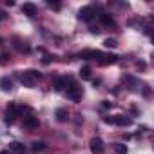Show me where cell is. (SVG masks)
<instances>
[{"instance_id":"6da1fadb","label":"cell","mask_w":154,"mask_h":154,"mask_svg":"<svg viewBox=\"0 0 154 154\" xmlns=\"http://www.w3.org/2000/svg\"><path fill=\"white\" fill-rule=\"evenodd\" d=\"M40 72L38 71H35V69H27V71H18L17 72V78L20 80V84L22 85H26V87H33V85H36V82L40 80Z\"/></svg>"},{"instance_id":"7a4b0ae2","label":"cell","mask_w":154,"mask_h":154,"mask_svg":"<svg viewBox=\"0 0 154 154\" xmlns=\"http://www.w3.org/2000/svg\"><path fill=\"white\" fill-rule=\"evenodd\" d=\"M65 94L72 102H80L82 100V87L74 85V84H69V87H65Z\"/></svg>"},{"instance_id":"3957f363","label":"cell","mask_w":154,"mask_h":154,"mask_svg":"<svg viewBox=\"0 0 154 154\" xmlns=\"http://www.w3.org/2000/svg\"><path fill=\"white\" fill-rule=\"evenodd\" d=\"M78 18L84 22H91L94 18V6H85L78 11Z\"/></svg>"},{"instance_id":"277c9868","label":"cell","mask_w":154,"mask_h":154,"mask_svg":"<svg viewBox=\"0 0 154 154\" xmlns=\"http://www.w3.org/2000/svg\"><path fill=\"white\" fill-rule=\"evenodd\" d=\"M18 111H20V109H18L15 103H9V105H8V109H6V118H4L8 125H11V123L17 120V116H18Z\"/></svg>"},{"instance_id":"5b68a950","label":"cell","mask_w":154,"mask_h":154,"mask_svg":"<svg viewBox=\"0 0 154 154\" xmlns=\"http://www.w3.org/2000/svg\"><path fill=\"white\" fill-rule=\"evenodd\" d=\"M105 122L107 123H116V125H122V127H129L131 123H132V120L129 118V116H114V118H105Z\"/></svg>"},{"instance_id":"8992f818","label":"cell","mask_w":154,"mask_h":154,"mask_svg":"<svg viewBox=\"0 0 154 154\" xmlns=\"http://www.w3.org/2000/svg\"><path fill=\"white\" fill-rule=\"evenodd\" d=\"M103 53L102 51H94V49H85L80 53V58H85V60H102Z\"/></svg>"},{"instance_id":"52a82bcc","label":"cell","mask_w":154,"mask_h":154,"mask_svg":"<svg viewBox=\"0 0 154 154\" xmlns=\"http://www.w3.org/2000/svg\"><path fill=\"white\" fill-rule=\"evenodd\" d=\"M89 147H91V152L93 154H103V141L100 140V138H93L91 141H89Z\"/></svg>"},{"instance_id":"ba28073f","label":"cell","mask_w":154,"mask_h":154,"mask_svg":"<svg viewBox=\"0 0 154 154\" xmlns=\"http://www.w3.org/2000/svg\"><path fill=\"white\" fill-rule=\"evenodd\" d=\"M67 84H69V80L63 78V76H56V78H53V87H54V91H65Z\"/></svg>"},{"instance_id":"9c48e42d","label":"cell","mask_w":154,"mask_h":154,"mask_svg":"<svg viewBox=\"0 0 154 154\" xmlns=\"http://www.w3.org/2000/svg\"><path fill=\"white\" fill-rule=\"evenodd\" d=\"M0 89H2L4 93H9L13 89V80L9 78V76H4V78H0Z\"/></svg>"},{"instance_id":"30bf717a","label":"cell","mask_w":154,"mask_h":154,"mask_svg":"<svg viewBox=\"0 0 154 154\" xmlns=\"http://www.w3.org/2000/svg\"><path fill=\"white\" fill-rule=\"evenodd\" d=\"M22 13L27 15V17H35V15H36V6L31 4V2H27V4L22 6Z\"/></svg>"},{"instance_id":"8fae6325","label":"cell","mask_w":154,"mask_h":154,"mask_svg":"<svg viewBox=\"0 0 154 154\" xmlns=\"http://www.w3.org/2000/svg\"><path fill=\"white\" fill-rule=\"evenodd\" d=\"M38 120L35 118V116H26L24 118V127H27V129H38Z\"/></svg>"},{"instance_id":"7c38bea8","label":"cell","mask_w":154,"mask_h":154,"mask_svg":"<svg viewBox=\"0 0 154 154\" xmlns=\"http://www.w3.org/2000/svg\"><path fill=\"white\" fill-rule=\"evenodd\" d=\"M15 47H17L18 51H22V53H29V51H31V47H29L26 42H22L20 38H15Z\"/></svg>"},{"instance_id":"4fadbf2b","label":"cell","mask_w":154,"mask_h":154,"mask_svg":"<svg viewBox=\"0 0 154 154\" xmlns=\"http://www.w3.org/2000/svg\"><path fill=\"white\" fill-rule=\"evenodd\" d=\"M98 18H100V22H102L103 26H109V27H111V26H114V20H112L107 13H100V15H98Z\"/></svg>"},{"instance_id":"5bb4252c","label":"cell","mask_w":154,"mask_h":154,"mask_svg":"<svg viewBox=\"0 0 154 154\" xmlns=\"http://www.w3.org/2000/svg\"><path fill=\"white\" fill-rule=\"evenodd\" d=\"M102 58H103V60H100V63H103V65H109V63H116V62H118V56H116V54H107V56L103 54Z\"/></svg>"},{"instance_id":"9a60e30c","label":"cell","mask_w":154,"mask_h":154,"mask_svg":"<svg viewBox=\"0 0 154 154\" xmlns=\"http://www.w3.org/2000/svg\"><path fill=\"white\" fill-rule=\"evenodd\" d=\"M80 78H84V80H89L91 78V67L89 65H84L80 69Z\"/></svg>"},{"instance_id":"2e32d148","label":"cell","mask_w":154,"mask_h":154,"mask_svg":"<svg viewBox=\"0 0 154 154\" xmlns=\"http://www.w3.org/2000/svg\"><path fill=\"white\" fill-rule=\"evenodd\" d=\"M67 116H69V114H67V111H65L63 107L56 109V120H58V122H65V120H67Z\"/></svg>"},{"instance_id":"e0dca14e","label":"cell","mask_w":154,"mask_h":154,"mask_svg":"<svg viewBox=\"0 0 154 154\" xmlns=\"http://www.w3.org/2000/svg\"><path fill=\"white\" fill-rule=\"evenodd\" d=\"M44 149H45V143L44 141H33L31 143V150L33 152H42Z\"/></svg>"},{"instance_id":"ac0fdd59","label":"cell","mask_w":154,"mask_h":154,"mask_svg":"<svg viewBox=\"0 0 154 154\" xmlns=\"http://www.w3.org/2000/svg\"><path fill=\"white\" fill-rule=\"evenodd\" d=\"M114 154H127V145H123V143H114Z\"/></svg>"},{"instance_id":"d6986e66","label":"cell","mask_w":154,"mask_h":154,"mask_svg":"<svg viewBox=\"0 0 154 154\" xmlns=\"http://www.w3.org/2000/svg\"><path fill=\"white\" fill-rule=\"evenodd\" d=\"M9 149L11 150H15V152H24V145L22 143H18V141H13V143H9Z\"/></svg>"},{"instance_id":"ffe728a7","label":"cell","mask_w":154,"mask_h":154,"mask_svg":"<svg viewBox=\"0 0 154 154\" xmlns=\"http://www.w3.org/2000/svg\"><path fill=\"white\" fill-rule=\"evenodd\" d=\"M103 45H105V47H116L118 44H116V40H112V38H107V40L103 42Z\"/></svg>"},{"instance_id":"44dd1931","label":"cell","mask_w":154,"mask_h":154,"mask_svg":"<svg viewBox=\"0 0 154 154\" xmlns=\"http://www.w3.org/2000/svg\"><path fill=\"white\" fill-rule=\"evenodd\" d=\"M47 6H49V8H54V9L60 8V4H56V2H54V4H53V2H47Z\"/></svg>"},{"instance_id":"7402d4cb","label":"cell","mask_w":154,"mask_h":154,"mask_svg":"<svg viewBox=\"0 0 154 154\" xmlns=\"http://www.w3.org/2000/svg\"><path fill=\"white\" fill-rule=\"evenodd\" d=\"M6 17H8V15H6L4 11H0V22H2V20H6Z\"/></svg>"},{"instance_id":"603a6c76","label":"cell","mask_w":154,"mask_h":154,"mask_svg":"<svg viewBox=\"0 0 154 154\" xmlns=\"http://www.w3.org/2000/svg\"><path fill=\"white\" fill-rule=\"evenodd\" d=\"M0 60L6 62V60H8V54H6V53H2V54H0Z\"/></svg>"},{"instance_id":"cb8c5ba5","label":"cell","mask_w":154,"mask_h":154,"mask_svg":"<svg viewBox=\"0 0 154 154\" xmlns=\"http://www.w3.org/2000/svg\"><path fill=\"white\" fill-rule=\"evenodd\" d=\"M102 107H103V109H109V107H111V103H109V102H103V103H102Z\"/></svg>"},{"instance_id":"d4e9b609","label":"cell","mask_w":154,"mask_h":154,"mask_svg":"<svg viewBox=\"0 0 154 154\" xmlns=\"http://www.w3.org/2000/svg\"><path fill=\"white\" fill-rule=\"evenodd\" d=\"M0 154H9V152L8 150H0Z\"/></svg>"},{"instance_id":"484cf974","label":"cell","mask_w":154,"mask_h":154,"mask_svg":"<svg viewBox=\"0 0 154 154\" xmlns=\"http://www.w3.org/2000/svg\"><path fill=\"white\" fill-rule=\"evenodd\" d=\"M0 42H2V40H0Z\"/></svg>"}]
</instances>
